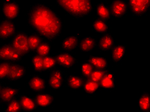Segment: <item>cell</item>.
<instances>
[{"mask_svg": "<svg viewBox=\"0 0 150 112\" xmlns=\"http://www.w3.org/2000/svg\"><path fill=\"white\" fill-rule=\"evenodd\" d=\"M27 23L37 35L53 42L62 32L64 23L54 10L44 3H35L27 12Z\"/></svg>", "mask_w": 150, "mask_h": 112, "instance_id": "1", "label": "cell"}, {"mask_svg": "<svg viewBox=\"0 0 150 112\" xmlns=\"http://www.w3.org/2000/svg\"><path fill=\"white\" fill-rule=\"evenodd\" d=\"M55 3L68 15L77 19H81L86 18L93 11V4L89 0H63L57 1Z\"/></svg>", "mask_w": 150, "mask_h": 112, "instance_id": "2", "label": "cell"}, {"mask_svg": "<svg viewBox=\"0 0 150 112\" xmlns=\"http://www.w3.org/2000/svg\"><path fill=\"white\" fill-rule=\"evenodd\" d=\"M11 44L13 48L21 53L23 56L28 55L30 52L28 35L25 32H19L13 36Z\"/></svg>", "mask_w": 150, "mask_h": 112, "instance_id": "3", "label": "cell"}, {"mask_svg": "<svg viewBox=\"0 0 150 112\" xmlns=\"http://www.w3.org/2000/svg\"><path fill=\"white\" fill-rule=\"evenodd\" d=\"M23 55L16 50L11 43H6L0 47V59L12 62L21 61Z\"/></svg>", "mask_w": 150, "mask_h": 112, "instance_id": "4", "label": "cell"}, {"mask_svg": "<svg viewBox=\"0 0 150 112\" xmlns=\"http://www.w3.org/2000/svg\"><path fill=\"white\" fill-rule=\"evenodd\" d=\"M1 11L6 19L12 21L18 18L21 8L17 1L13 0H6L2 3Z\"/></svg>", "mask_w": 150, "mask_h": 112, "instance_id": "5", "label": "cell"}, {"mask_svg": "<svg viewBox=\"0 0 150 112\" xmlns=\"http://www.w3.org/2000/svg\"><path fill=\"white\" fill-rule=\"evenodd\" d=\"M132 15L135 17H141L148 12L150 7L149 0H129L127 1Z\"/></svg>", "mask_w": 150, "mask_h": 112, "instance_id": "6", "label": "cell"}, {"mask_svg": "<svg viewBox=\"0 0 150 112\" xmlns=\"http://www.w3.org/2000/svg\"><path fill=\"white\" fill-rule=\"evenodd\" d=\"M64 80V71L60 69L55 68L51 71L50 74L48 78L49 87L54 90H59L63 87Z\"/></svg>", "mask_w": 150, "mask_h": 112, "instance_id": "7", "label": "cell"}, {"mask_svg": "<svg viewBox=\"0 0 150 112\" xmlns=\"http://www.w3.org/2000/svg\"><path fill=\"white\" fill-rule=\"evenodd\" d=\"M57 64L66 69H70L74 67L77 63L75 56L69 52L62 51L57 53L54 56Z\"/></svg>", "mask_w": 150, "mask_h": 112, "instance_id": "8", "label": "cell"}, {"mask_svg": "<svg viewBox=\"0 0 150 112\" xmlns=\"http://www.w3.org/2000/svg\"><path fill=\"white\" fill-rule=\"evenodd\" d=\"M128 5L125 0H115L112 1L110 7L111 18L119 19L124 16L128 12Z\"/></svg>", "mask_w": 150, "mask_h": 112, "instance_id": "9", "label": "cell"}, {"mask_svg": "<svg viewBox=\"0 0 150 112\" xmlns=\"http://www.w3.org/2000/svg\"><path fill=\"white\" fill-rule=\"evenodd\" d=\"M18 28L16 24L11 20L5 19L0 23V39L6 40L14 36Z\"/></svg>", "mask_w": 150, "mask_h": 112, "instance_id": "10", "label": "cell"}, {"mask_svg": "<svg viewBox=\"0 0 150 112\" xmlns=\"http://www.w3.org/2000/svg\"><path fill=\"white\" fill-rule=\"evenodd\" d=\"M80 32L78 31L73 35L66 37L60 42V49L64 52H71L75 49L79 44Z\"/></svg>", "mask_w": 150, "mask_h": 112, "instance_id": "11", "label": "cell"}, {"mask_svg": "<svg viewBox=\"0 0 150 112\" xmlns=\"http://www.w3.org/2000/svg\"><path fill=\"white\" fill-rule=\"evenodd\" d=\"M26 67L21 63H12L7 79L10 81H17L23 79L26 76Z\"/></svg>", "mask_w": 150, "mask_h": 112, "instance_id": "12", "label": "cell"}, {"mask_svg": "<svg viewBox=\"0 0 150 112\" xmlns=\"http://www.w3.org/2000/svg\"><path fill=\"white\" fill-rule=\"evenodd\" d=\"M20 89L18 87H3L0 93V100L3 103H8V102L16 99L20 92Z\"/></svg>", "mask_w": 150, "mask_h": 112, "instance_id": "13", "label": "cell"}, {"mask_svg": "<svg viewBox=\"0 0 150 112\" xmlns=\"http://www.w3.org/2000/svg\"><path fill=\"white\" fill-rule=\"evenodd\" d=\"M35 101L39 107H50L54 104V97L53 95L49 92H40L35 97Z\"/></svg>", "mask_w": 150, "mask_h": 112, "instance_id": "14", "label": "cell"}, {"mask_svg": "<svg viewBox=\"0 0 150 112\" xmlns=\"http://www.w3.org/2000/svg\"><path fill=\"white\" fill-rule=\"evenodd\" d=\"M28 86L34 92H42L46 89V81L41 76L33 74L28 81Z\"/></svg>", "mask_w": 150, "mask_h": 112, "instance_id": "15", "label": "cell"}, {"mask_svg": "<svg viewBox=\"0 0 150 112\" xmlns=\"http://www.w3.org/2000/svg\"><path fill=\"white\" fill-rule=\"evenodd\" d=\"M127 53V48L125 45L118 44L112 49L111 59L115 64L121 63Z\"/></svg>", "mask_w": 150, "mask_h": 112, "instance_id": "16", "label": "cell"}, {"mask_svg": "<svg viewBox=\"0 0 150 112\" xmlns=\"http://www.w3.org/2000/svg\"><path fill=\"white\" fill-rule=\"evenodd\" d=\"M114 39L110 34L105 33L101 35L99 40L98 49L101 51H109L114 47Z\"/></svg>", "mask_w": 150, "mask_h": 112, "instance_id": "17", "label": "cell"}, {"mask_svg": "<svg viewBox=\"0 0 150 112\" xmlns=\"http://www.w3.org/2000/svg\"><path fill=\"white\" fill-rule=\"evenodd\" d=\"M18 99L20 104H21L22 110L24 111L33 112V111L35 110L37 108L35 99L28 95H22Z\"/></svg>", "mask_w": 150, "mask_h": 112, "instance_id": "18", "label": "cell"}, {"mask_svg": "<svg viewBox=\"0 0 150 112\" xmlns=\"http://www.w3.org/2000/svg\"><path fill=\"white\" fill-rule=\"evenodd\" d=\"M85 80L82 77L71 74L66 79V82L68 88L71 90H78L83 87Z\"/></svg>", "mask_w": 150, "mask_h": 112, "instance_id": "19", "label": "cell"}, {"mask_svg": "<svg viewBox=\"0 0 150 112\" xmlns=\"http://www.w3.org/2000/svg\"><path fill=\"white\" fill-rule=\"evenodd\" d=\"M96 39L93 36H86L80 40V49L81 52L88 53L96 48Z\"/></svg>", "mask_w": 150, "mask_h": 112, "instance_id": "20", "label": "cell"}, {"mask_svg": "<svg viewBox=\"0 0 150 112\" xmlns=\"http://www.w3.org/2000/svg\"><path fill=\"white\" fill-rule=\"evenodd\" d=\"M101 87L107 90H114L116 87V77L114 73L107 71L100 82Z\"/></svg>", "mask_w": 150, "mask_h": 112, "instance_id": "21", "label": "cell"}, {"mask_svg": "<svg viewBox=\"0 0 150 112\" xmlns=\"http://www.w3.org/2000/svg\"><path fill=\"white\" fill-rule=\"evenodd\" d=\"M91 28L94 32L97 33H107L110 29V26L107 21L99 18H94L91 24Z\"/></svg>", "mask_w": 150, "mask_h": 112, "instance_id": "22", "label": "cell"}, {"mask_svg": "<svg viewBox=\"0 0 150 112\" xmlns=\"http://www.w3.org/2000/svg\"><path fill=\"white\" fill-rule=\"evenodd\" d=\"M88 61L96 69L105 70L108 67V60L103 56L90 55Z\"/></svg>", "mask_w": 150, "mask_h": 112, "instance_id": "23", "label": "cell"}, {"mask_svg": "<svg viewBox=\"0 0 150 112\" xmlns=\"http://www.w3.org/2000/svg\"><path fill=\"white\" fill-rule=\"evenodd\" d=\"M96 13L98 18L107 21L111 18L110 11L109 6L104 2H100L96 5Z\"/></svg>", "mask_w": 150, "mask_h": 112, "instance_id": "24", "label": "cell"}, {"mask_svg": "<svg viewBox=\"0 0 150 112\" xmlns=\"http://www.w3.org/2000/svg\"><path fill=\"white\" fill-rule=\"evenodd\" d=\"M83 87L86 93L91 95H94L100 90L101 86L100 83L96 82V81L88 78L85 80Z\"/></svg>", "mask_w": 150, "mask_h": 112, "instance_id": "25", "label": "cell"}, {"mask_svg": "<svg viewBox=\"0 0 150 112\" xmlns=\"http://www.w3.org/2000/svg\"><path fill=\"white\" fill-rule=\"evenodd\" d=\"M138 106L141 111L149 112L150 110V95L147 92H143L138 99Z\"/></svg>", "mask_w": 150, "mask_h": 112, "instance_id": "26", "label": "cell"}, {"mask_svg": "<svg viewBox=\"0 0 150 112\" xmlns=\"http://www.w3.org/2000/svg\"><path fill=\"white\" fill-rule=\"evenodd\" d=\"M30 63L33 67V70L36 73L44 72L43 66V58L37 55H33L30 58Z\"/></svg>", "mask_w": 150, "mask_h": 112, "instance_id": "27", "label": "cell"}, {"mask_svg": "<svg viewBox=\"0 0 150 112\" xmlns=\"http://www.w3.org/2000/svg\"><path fill=\"white\" fill-rule=\"evenodd\" d=\"M43 42V39L37 34H32L28 35V43L30 51H36Z\"/></svg>", "mask_w": 150, "mask_h": 112, "instance_id": "28", "label": "cell"}, {"mask_svg": "<svg viewBox=\"0 0 150 112\" xmlns=\"http://www.w3.org/2000/svg\"><path fill=\"white\" fill-rule=\"evenodd\" d=\"M94 69H95L93 65L87 60H84L81 63V76H83L87 79L89 78Z\"/></svg>", "mask_w": 150, "mask_h": 112, "instance_id": "29", "label": "cell"}, {"mask_svg": "<svg viewBox=\"0 0 150 112\" xmlns=\"http://www.w3.org/2000/svg\"><path fill=\"white\" fill-rule=\"evenodd\" d=\"M57 62L54 56H47L43 58V66L44 71L52 70L55 69Z\"/></svg>", "mask_w": 150, "mask_h": 112, "instance_id": "30", "label": "cell"}, {"mask_svg": "<svg viewBox=\"0 0 150 112\" xmlns=\"http://www.w3.org/2000/svg\"><path fill=\"white\" fill-rule=\"evenodd\" d=\"M22 108L19 99H14L6 104L5 112H21Z\"/></svg>", "mask_w": 150, "mask_h": 112, "instance_id": "31", "label": "cell"}, {"mask_svg": "<svg viewBox=\"0 0 150 112\" xmlns=\"http://www.w3.org/2000/svg\"><path fill=\"white\" fill-rule=\"evenodd\" d=\"M12 63L8 61L0 62V80L7 79Z\"/></svg>", "mask_w": 150, "mask_h": 112, "instance_id": "32", "label": "cell"}, {"mask_svg": "<svg viewBox=\"0 0 150 112\" xmlns=\"http://www.w3.org/2000/svg\"><path fill=\"white\" fill-rule=\"evenodd\" d=\"M51 52L50 44L47 42H43L36 50V55L44 58L50 55Z\"/></svg>", "mask_w": 150, "mask_h": 112, "instance_id": "33", "label": "cell"}, {"mask_svg": "<svg viewBox=\"0 0 150 112\" xmlns=\"http://www.w3.org/2000/svg\"><path fill=\"white\" fill-rule=\"evenodd\" d=\"M106 73H107L106 70H101V69H95L91 75L89 79L96 81V82L100 83V81L105 76V74H106Z\"/></svg>", "mask_w": 150, "mask_h": 112, "instance_id": "34", "label": "cell"}, {"mask_svg": "<svg viewBox=\"0 0 150 112\" xmlns=\"http://www.w3.org/2000/svg\"><path fill=\"white\" fill-rule=\"evenodd\" d=\"M2 85H1V84L0 83V93H1V89H2Z\"/></svg>", "mask_w": 150, "mask_h": 112, "instance_id": "35", "label": "cell"}, {"mask_svg": "<svg viewBox=\"0 0 150 112\" xmlns=\"http://www.w3.org/2000/svg\"><path fill=\"white\" fill-rule=\"evenodd\" d=\"M0 101H1V100H0ZM0 105H1V103H0Z\"/></svg>", "mask_w": 150, "mask_h": 112, "instance_id": "36", "label": "cell"}, {"mask_svg": "<svg viewBox=\"0 0 150 112\" xmlns=\"http://www.w3.org/2000/svg\"><path fill=\"white\" fill-rule=\"evenodd\" d=\"M24 112H26V111H24Z\"/></svg>", "mask_w": 150, "mask_h": 112, "instance_id": "37", "label": "cell"}]
</instances>
